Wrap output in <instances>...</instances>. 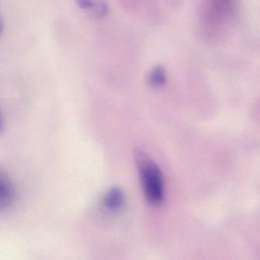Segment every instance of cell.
<instances>
[{"label":"cell","mask_w":260,"mask_h":260,"mask_svg":"<svg viewBox=\"0 0 260 260\" xmlns=\"http://www.w3.org/2000/svg\"><path fill=\"white\" fill-rule=\"evenodd\" d=\"M147 82L152 87L159 88L167 83V73L162 65H156L152 68L147 77Z\"/></svg>","instance_id":"8992f818"},{"label":"cell","mask_w":260,"mask_h":260,"mask_svg":"<svg viewBox=\"0 0 260 260\" xmlns=\"http://www.w3.org/2000/svg\"><path fill=\"white\" fill-rule=\"evenodd\" d=\"M77 7L95 19H103L109 13L107 0H74Z\"/></svg>","instance_id":"277c9868"},{"label":"cell","mask_w":260,"mask_h":260,"mask_svg":"<svg viewBox=\"0 0 260 260\" xmlns=\"http://www.w3.org/2000/svg\"><path fill=\"white\" fill-rule=\"evenodd\" d=\"M16 191L7 172L0 167V211L9 209L14 203Z\"/></svg>","instance_id":"3957f363"},{"label":"cell","mask_w":260,"mask_h":260,"mask_svg":"<svg viewBox=\"0 0 260 260\" xmlns=\"http://www.w3.org/2000/svg\"><path fill=\"white\" fill-rule=\"evenodd\" d=\"M141 186L147 200L153 205H159L164 202V180L157 164L141 150L135 153Z\"/></svg>","instance_id":"6da1fadb"},{"label":"cell","mask_w":260,"mask_h":260,"mask_svg":"<svg viewBox=\"0 0 260 260\" xmlns=\"http://www.w3.org/2000/svg\"><path fill=\"white\" fill-rule=\"evenodd\" d=\"M4 129H5V121H4L2 112L0 110V134L4 132Z\"/></svg>","instance_id":"ba28073f"},{"label":"cell","mask_w":260,"mask_h":260,"mask_svg":"<svg viewBox=\"0 0 260 260\" xmlns=\"http://www.w3.org/2000/svg\"><path fill=\"white\" fill-rule=\"evenodd\" d=\"M5 31V22H4V16L0 11V37H2Z\"/></svg>","instance_id":"52a82bcc"},{"label":"cell","mask_w":260,"mask_h":260,"mask_svg":"<svg viewBox=\"0 0 260 260\" xmlns=\"http://www.w3.org/2000/svg\"><path fill=\"white\" fill-rule=\"evenodd\" d=\"M125 203V194L121 188L114 187L105 194L103 204L106 209L111 211L121 210Z\"/></svg>","instance_id":"5b68a950"},{"label":"cell","mask_w":260,"mask_h":260,"mask_svg":"<svg viewBox=\"0 0 260 260\" xmlns=\"http://www.w3.org/2000/svg\"><path fill=\"white\" fill-rule=\"evenodd\" d=\"M237 7V0H205L203 19L208 25L218 26L232 19Z\"/></svg>","instance_id":"7a4b0ae2"}]
</instances>
